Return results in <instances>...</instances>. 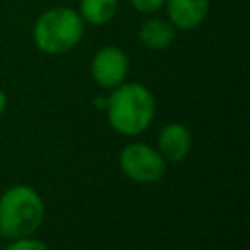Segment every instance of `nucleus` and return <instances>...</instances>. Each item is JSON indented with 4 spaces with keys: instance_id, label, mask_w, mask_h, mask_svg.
<instances>
[{
    "instance_id": "obj_5",
    "label": "nucleus",
    "mask_w": 250,
    "mask_h": 250,
    "mask_svg": "<svg viewBox=\"0 0 250 250\" xmlns=\"http://www.w3.org/2000/svg\"><path fill=\"white\" fill-rule=\"evenodd\" d=\"M90 76L102 90H113L129 76V57L117 45L100 47L90 61Z\"/></svg>"
},
{
    "instance_id": "obj_6",
    "label": "nucleus",
    "mask_w": 250,
    "mask_h": 250,
    "mask_svg": "<svg viewBox=\"0 0 250 250\" xmlns=\"http://www.w3.org/2000/svg\"><path fill=\"white\" fill-rule=\"evenodd\" d=\"M156 150L168 164L184 162L191 150V131L180 121L166 123L158 133Z\"/></svg>"
},
{
    "instance_id": "obj_9",
    "label": "nucleus",
    "mask_w": 250,
    "mask_h": 250,
    "mask_svg": "<svg viewBox=\"0 0 250 250\" xmlns=\"http://www.w3.org/2000/svg\"><path fill=\"white\" fill-rule=\"evenodd\" d=\"M76 12L86 25L102 27L119 12V0H78Z\"/></svg>"
},
{
    "instance_id": "obj_1",
    "label": "nucleus",
    "mask_w": 250,
    "mask_h": 250,
    "mask_svg": "<svg viewBox=\"0 0 250 250\" xmlns=\"http://www.w3.org/2000/svg\"><path fill=\"white\" fill-rule=\"evenodd\" d=\"M105 117L109 127L123 137L145 133L156 115V98L141 82H123L105 96Z\"/></svg>"
},
{
    "instance_id": "obj_10",
    "label": "nucleus",
    "mask_w": 250,
    "mask_h": 250,
    "mask_svg": "<svg viewBox=\"0 0 250 250\" xmlns=\"http://www.w3.org/2000/svg\"><path fill=\"white\" fill-rule=\"evenodd\" d=\"M4 250H51V248H49V244H45L39 238L23 236V238H14Z\"/></svg>"
},
{
    "instance_id": "obj_7",
    "label": "nucleus",
    "mask_w": 250,
    "mask_h": 250,
    "mask_svg": "<svg viewBox=\"0 0 250 250\" xmlns=\"http://www.w3.org/2000/svg\"><path fill=\"white\" fill-rule=\"evenodd\" d=\"M209 6V0H166L162 8L178 31H193L205 21Z\"/></svg>"
},
{
    "instance_id": "obj_3",
    "label": "nucleus",
    "mask_w": 250,
    "mask_h": 250,
    "mask_svg": "<svg viewBox=\"0 0 250 250\" xmlns=\"http://www.w3.org/2000/svg\"><path fill=\"white\" fill-rule=\"evenodd\" d=\"M86 23L72 6H51L43 10L31 27V39L43 55H64L80 45Z\"/></svg>"
},
{
    "instance_id": "obj_11",
    "label": "nucleus",
    "mask_w": 250,
    "mask_h": 250,
    "mask_svg": "<svg viewBox=\"0 0 250 250\" xmlns=\"http://www.w3.org/2000/svg\"><path fill=\"white\" fill-rule=\"evenodd\" d=\"M129 6L139 12V14H145V16H150V14H156L158 10H162L164 2L166 0H127Z\"/></svg>"
},
{
    "instance_id": "obj_4",
    "label": "nucleus",
    "mask_w": 250,
    "mask_h": 250,
    "mask_svg": "<svg viewBox=\"0 0 250 250\" xmlns=\"http://www.w3.org/2000/svg\"><path fill=\"white\" fill-rule=\"evenodd\" d=\"M119 172L137 184H154L164 178L168 162L156 150V146L141 141L127 143L117 156Z\"/></svg>"
},
{
    "instance_id": "obj_12",
    "label": "nucleus",
    "mask_w": 250,
    "mask_h": 250,
    "mask_svg": "<svg viewBox=\"0 0 250 250\" xmlns=\"http://www.w3.org/2000/svg\"><path fill=\"white\" fill-rule=\"evenodd\" d=\"M6 105H8V96H6V92H4L2 88H0V115L4 113Z\"/></svg>"
},
{
    "instance_id": "obj_2",
    "label": "nucleus",
    "mask_w": 250,
    "mask_h": 250,
    "mask_svg": "<svg viewBox=\"0 0 250 250\" xmlns=\"http://www.w3.org/2000/svg\"><path fill=\"white\" fill-rule=\"evenodd\" d=\"M45 219L41 193L27 184H14L0 193V236H33Z\"/></svg>"
},
{
    "instance_id": "obj_8",
    "label": "nucleus",
    "mask_w": 250,
    "mask_h": 250,
    "mask_svg": "<svg viewBox=\"0 0 250 250\" xmlns=\"http://www.w3.org/2000/svg\"><path fill=\"white\" fill-rule=\"evenodd\" d=\"M178 29L168 21V18H160L156 14H150L145 18L137 29V37L141 45L148 51H164L176 41Z\"/></svg>"
}]
</instances>
